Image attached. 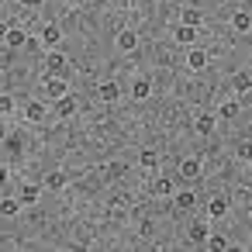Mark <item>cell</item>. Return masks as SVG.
<instances>
[{"mask_svg": "<svg viewBox=\"0 0 252 252\" xmlns=\"http://www.w3.org/2000/svg\"><path fill=\"white\" fill-rule=\"evenodd\" d=\"M45 114H49V111H45L42 100H32V104L25 107V118H28V121H45Z\"/></svg>", "mask_w": 252, "mask_h": 252, "instance_id": "5bb4252c", "label": "cell"}, {"mask_svg": "<svg viewBox=\"0 0 252 252\" xmlns=\"http://www.w3.org/2000/svg\"><path fill=\"white\" fill-rule=\"evenodd\" d=\"M214 125H218V121H214V114H200L193 128H197L200 135H211V131H214Z\"/></svg>", "mask_w": 252, "mask_h": 252, "instance_id": "7402d4cb", "label": "cell"}, {"mask_svg": "<svg viewBox=\"0 0 252 252\" xmlns=\"http://www.w3.org/2000/svg\"><path fill=\"white\" fill-rule=\"evenodd\" d=\"M180 176H183V183H193V180H200V159H183L180 162Z\"/></svg>", "mask_w": 252, "mask_h": 252, "instance_id": "7a4b0ae2", "label": "cell"}, {"mask_svg": "<svg viewBox=\"0 0 252 252\" xmlns=\"http://www.w3.org/2000/svg\"><path fill=\"white\" fill-rule=\"evenodd\" d=\"M152 190H156V197H169V193H173V183H169V180H156Z\"/></svg>", "mask_w": 252, "mask_h": 252, "instance_id": "4316f807", "label": "cell"}, {"mask_svg": "<svg viewBox=\"0 0 252 252\" xmlns=\"http://www.w3.org/2000/svg\"><path fill=\"white\" fill-rule=\"evenodd\" d=\"M231 87H235V94L242 97V94L252 90V76H249V73H235V76H231Z\"/></svg>", "mask_w": 252, "mask_h": 252, "instance_id": "4fadbf2b", "label": "cell"}, {"mask_svg": "<svg viewBox=\"0 0 252 252\" xmlns=\"http://www.w3.org/2000/svg\"><path fill=\"white\" fill-rule=\"evenodd\" d=\"M66 183H69L66 173H49V176H45V187H49V190H66Z\"/></svg>", "mask_w": 252, "mask_h": 252, "instance_id": "d6986e66", "label": "cell"}, {"mask_svg": "<svg viewBox=\"0 0 252 252\" xmlns=\"http://www.w3.org/2000/svg\"><path fill=\"white\" fill-rule=\"evenodd\" d=\"M173 38H176L180 45H193V38H197V28H193V25H180V28L173 32Z\"/></svg>", "mask_w": 252, "mask_h": 252, "instance_id": "7c38bea8", "label": "cell"}, {"mask_svg": "<svg viewBox=\"0 0 252 252\" xmlns=\"http://www.w3.org/2000/svg\"><path fill=\"white\" fill-rule=\"evenodd\" d=\"M207 249H211V252H221V249H228V238H224V235H211V238H207Z\"/></svg>", "mask_w": 252, "mask_h": 252, "instance_id": "d4e9b609", "label": "cell"}, {"mask_svg": "<svg viewBox=\"0 0 252 252\" xmlns=\"http://www.w3.org/2000/svg\"><path fill=\"white\" fill-rule=\"evenodd\" d=\"M138 162H142V166H145V169H152V166H156V162H159V156H156V152H152V149H145V152H142V156H138Z\"/></svg>", "mask_w": 252, "mask_h": 252, "instance_id": "484cf974", "label": "cell"}, {"mask_svg": "<svg viewBox=\"0 0 252 252\" xmlns=\"http://www.w3.org/2000/svg\"><path fill=\"white\" fill-rule=\"evenodd\" d=\"M18 197H21V204H25V207H28V204H38L42 187H38V183H21V193H18Z\"/></svg>", "mask_w": 252, "mask_h": 252, "instance_id": "ba28073f", "label": "cell"}, {"mask_svg": "<svg viewBox=\"0 0 252 252\" xmlns=\"http://www.w3.org/2000/svg\"><path fill=\"white\" fill-rule=\"evenodd\" d=\"M4 45H7V49H21V45H25V32H21V28H7Z\"/></svg>", "mask_w": 252, "mask_h": 252, "instance_id": "2e32d148", "label": "cell"}, {"mask_svg": "<svg viewBox=\"0 0 252 252\" xmlns=\"http://www.w3.org/2000/svg\"><path fill=\"white\" fill-rule=\"evenodd\" d=\"M224 214H228V197H224V193H214V197L207 200V218L218 221V218H224Z\"/></svg>", "mask_w": 252, "mask_h": 252, "instance_id": "3957f363", "label": "cell"}, {"mask_svg": "<svg viewBox=\"0 0 252 252\" xmlns=\"http://www.w3.org/2000/svg\"><path fill=\"white\" fill-rule=\"evenodd\" d=\"M231 28H235V32H249V28H252V18H249L245 11H238V14H231Z\"/></svg>", "mask_w": 252, "mask_h": 252, "instance_id": "44dd1931", "label": "cell"}, {"mask_svg": "<svg viewBox=\"0 0 252 252\" xmlns=\"http://www.w3.org/2000/svg\"><path fill=\"white\" fill-rule=\"evenodd\" d=\"M69 94V83L63 80V76H49L45 73V80H42V97H49V100H63Z\"/></svg>", "mask_w": 252, "mask_h": 252, "instance_id": "6da1fadb", "label": "cell"}, {"mask_svg": "<svg viewBox=\"0 0 252 252\" xmlns=\"http://www.w3.org/2000/svg\"><path fill=\"white\" fill-rule=\"evenodd\" d=\"M21 207H25L21 197H4V200H0V211H4V218H14Z\"/></svg>", "mask_w": 252, "mask_h": 252, "instance_id": "9a60e30c", "label": "cell"}, {"mask_svg": "<svg viewBox=\"0 0 252 252\" xmlns=\"http://www.w3.org/2000/svg\"><path fill=\"white\" fill-rule=\"evenodd\" d=\"M114 45H118V52H135V49H138V35H135L131 28H125V32L114 38Z\"/></svg>", "mask_w": 252, "mask_h": 252, "instance_id": "277c9868", "label": "cell"}, {"mask_svg": "<svg viewBox=\"0 0 252 252\" xmlns=\"http://www.w3.org/2000/svg\"><path fill=\"white\" fill-rule=\"evenodd\" d=\"M173 204H176L180 211H190V207L197 204V197H193V190H180V193L173 197Z\"/></svg>", "mask_w": 252, "mask_h": 252, "instance_id": "e0dca14e", "label": "cell"}, {"mask_svg": "<svg viewBox=\"0 0 252 252\" xmlns=\"http://www.w3.org/2000/svg\"><path fill=\"white\" fill-rule=\"evenodd\" d=\"M97 94H100L104 104H114V100L121 97V87H118V80H104V83L97 87Z\"/></svg>", "mask_w": 252, "mask_h": 252, "instance_id": "5b68a950", "label": "cell"}, {"mask_svg": "<svg viewBox=\"0 0 252 252\" xmlns=\"http://www.w3.org/2000/svg\"><path fill=\"white\" fill-rule=\"evenodd\" d=\"M56 114H59V118H73V114H76V97L66 94L63 100H56Z\"/></svg>", "mask_w": 252, "mask_h": 252, "instance_id": "8fae6325", "label": "cell"}, {"mask_svg": "<svg viewBox=\"0 0 252 252\" xmlns=\"http://www.w3.org/2000/svg\"><path fill=\"white\" fill-rule=\"evenodd\" d=\"M200 21H204V14L193 11V7H187V11L180 14V25H193V28H200Z\"/></svg>", "mask_w": 252, "mask_h": 252, "instance_id": "ffe728a7", "label": "cell"}, {"mask_svg": "<svg viewBox=\"0 0 252 252\" xmlns=\"http://www.w3.org/2000/svg\"><path fill=\"white\" fill-rule=\"evenodd\" d=\"M187 66H190L193 73H200V69L207 66V52H204V49H190V52H187Z\"/></svg>", "mask_w": 252, "mask_h": 252, "instance_id": "9c48e42d", "label": "cell"}, {"mask_svg": "<svg viewBox=\"0 0 252 252\" xmlns=\"http://www.w3.org/2000/svg\"><path fill=\"white\" fill-rule=\"evenodd\" d=\"M149 94H152V83H149V80H135V83H131V97H135V100H145Z\"/></svg>", "mask_w": 252, "mask_h": 252, "instance_id": "ac0fdd59", "label": "cell"}, {"mask_svg": "<svg viewBox=\"0 0 252 252\" xmlns=\"http://www.w3.org/2000/svg\"><path fill=\"white\" fill-rule=\"evenodd\" d=\"M25 4H28V7H42V0H25Z\"/></svg>", "mask_w": 252, "mask_h": 252, "instance_id": "f1b7e54d", "label": "cell"}, {"mask_svg": "<svg viewBox=\"0 0 252 252\" xmlns=\"http://www.w3.org/2000/svg\"><path fill=\"white\" fill-rule=\"evenodd\" d=\"M0 111L11 114V111H14V100H11V97H0Z\"/></svg>", "mask_w": 252, "mask_h": 252, "instance_id": "83f0119b", "label": "cell"}, {"mask_svg": "<svg viewBox=\"0 0 252 252\" xmlns=\"http://www.w3.org/2000/svg\"><path fill=\"white\" fill-rule=\"evenodd\" d=\"M45 66H49V69H45L49 76H56V73H63V69H66V56L52 49V52H49V59H45Z\"/></svg>", "mask_w": 252, "mask_h": 252, "instance_id": "30bf717a", "label": "cell"}, {"mask_svg": "<svg viewBox=\"0 0 252 252\" xmlns=\"http://www.w3.org/2000/svg\"><path fill=\"white\" fill-rule=\"evenodd\" d=\"M235 152H238V159H242V162H252V138H242Z\"/></svg>", "mask_w": 252, "mask_h": 252, "instance_id": "603a6c76", "label": "cell"}, {"mask_svg": "<svg viewBox=\"0 0 252 252\" xmlns=\"http://www.w3.org/2000/svg\"><path fill=\"white\" fill-rule=\"evenodd\" d=\"M187 235H190V242H197V245H207V238H211V228H207V221H193Z\"/></svg>", "mask_w": 252, "mask_h": 252, "instance_id": "8992f818", "label": "cell"}, {"mask_svg": "<svg viewBox=\"0 0 252 252\" xmlns=\"http://www.w3.org/2000/svg\"><path fill=\"white\" fill-rule=\"evenodd\" d=\"M218 114H221V118H238V100H224Z\"/></svg>", "mask_w": 252, "mask_h": 252, "instance_id": "cb8c5ba5", "label": "cell"}, {"mask_svg": "<svg viewBox=\"0 0 252 252\" xmlns=\"http://www.w3.org/2000/svg\"><path fill=\"white\" fill-rule=\"evenodd\" d=\"M249 224H252V214H249Z\"/></svg>", "mask_w": 252, "mask_h": 252, "instance_id": "f546056e", "label": "cell"}, {"mask_svg": "<svg viewBox=\"0 0 252 252\" xmlns=\"http://www.w3.org/2000/svg\"><path fill=\"white\" fill-rule=\"evenodd\" d=\"M59 42H63V32H59V25H45V28H42V45H45V49H56Z\"/></svg>", "mask_w": 252, "mask_h": 252, "instance_id": "52a82bcc", "label": "cell"}]
</instances>
